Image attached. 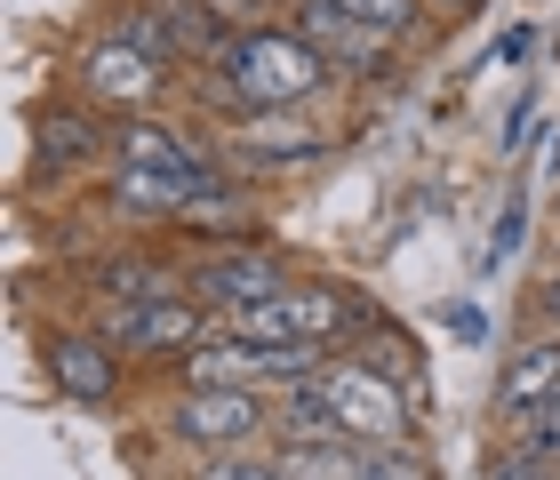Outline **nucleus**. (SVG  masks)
I'll return each mask as SVG.
<instances>
[{
  "label": "nucleus",
  "instance_id": "14",
  "mask_svg": "<svg viewBox=\"0 0 560 480\" xmlns=\"http://www.w3.org/2000/svg\"><path fill=\"white\" fill-rule=\"evenodd\" d=\"M352 352H361L369 368H385L393 385H409V393L424 400V352H417V337H409L400 320H385V313H376V328H369V337L352 344Z\"/></svg>",
  "mask_w": 560,
  "mask_h": 480
},
{
  "label": "nucleus",
  "instance_id": "22",
  "mask_svg": "<svg viewBox=\"0 0 560 480\" xmlns=\"http://www.w3.org/2000/svg\"><path fill=\"white\" fill-rule=\"evenodd\" d=\"M528 137H537V96H513V113H504V161H521Z\"/></svg>",
  "mask_w": 560,
  "mask_h": 480
},
{
  "label": "nucleus",
  "instance_id": "1",
  "mask_svg": "<svg viewBox=\"0 0 560 480\" xmlns=\"http://www.w3.org/2000/svg\"><path fill=\"white\" fill-rule=\"evenodd\" d=\"M185 81L217 105V120H257V113H296V105H313V96H328L337 72H328V57L280 16V24H257V33H233L224 65L217 72H185Z\"/></svg>",
  "mask_w": 560,
  "mask_h": 480
},
{
  "label": "nucleus",
  "instance_id": "12",
  "mask_svg": "<svg viewBox=\"0 0 560 480\" xmlns=\"http://www.w3.org/2000/svg\"><path fill=\"white\" fill-rule=\"evenodd\" d=\"M81 289L96 305H152V296H192L185 289V257H161V248H113L81 272Z\"/></svg>",
  "mask_w": 560,
  "mask_h": 480
},
{
  "label": "nucleus",
  "instance_id": "20",
  "mask_svg": "<svg viewBox=\"0 0 560 480\" xmlns=\"http://www.w3.org/2000/svg\"><path fill=\"white\" fill-rule=\"evenodd\" d=\"M361 480H441L432 457L409 441V448H361Z\"/></svg>",
  "mask_w": 560,
  "mask_h": 480
},
{
  "label": "nucleus",
  "instance_id": "13",
  "mask_svg": "<svg viewBox=\"0 0 560 480\" xmlns=\"http://www.w3.org/2000/svg\"><path fill=\"white\" fill-rule=\"evenodd\" d=\"M272 441H296V448H328V441H345V424H337V409H328L320 376H313V385L272 393Z\"/></svg>",
  "mask_w": 560,
  "mask_h": 480
},
{
  "label": "nucleus",
  "instance_id": "11",
  "mask_svg": "<svg viewBox=\"0 0 560 480\" xmlns=\"http://www.w3.org/2000/svg\"><path fill=\"white\" fill-rule=\"evenodd\" d=\"M545 400H560V328L537 320L513 352H504V368L489 385V409H497V424H513L528 409H545Z\"/></svg>",
  "mask_w": 560,
  "mask_h": 480
},
{
  "label": "nucleus",
  "instance_id": "6",
  "mask_svg": "<svg viewBox=\"0 0 560 480\" xmlns=\"http://www.w3.org/2000/svg\"><path fill=\"white\" fill-rule=\"evenodd\" d=\"M224 161H233L248 185H272V176H296V168H313L337 153V129H320V120H304V113H257V120H224Z\"/></svg>",
  "mask_w": 560,
  "mask_h": 480
},
{
  "label": "nucleus",
  "instance_id": "26",
  "mask_svg": "<svg viewBox=\"0 0 560 480\" xmlns=\"http://www.w3.org/2000/svg\"><path fill=\"white\" fill-rule=\"evenodd\" d=\"M424 9L441 16V24H465V16H480V9H489V0H424Z\"/></svg>",
  "mask_w": 560,
  "mask_h": 480
},
{
  "label": "nucleus",
  "instance_id": "17",
  "mask_svg": "<svg viewBox=\"0 0 560 480\" xmlns=\"http://www.w3.org/2000/svg\"><path fill=\"white\" fill-rule=\"evenodd\" d=\"M176 480H289L272 448H233V457H192Z\"/></svg>",
  "mask_w": 560,
  "mask_h": 480
},
{
  "label": "nucleus",
  "instance_id": "18",
  "mask_svg": "<svg viewBox=\"0 0 560 480\" xmlns=\"http://www.w3.org/2000/svg\"><path fill=\"white\" fill-rule=\"evenodd\" d=\"M513 433V457H537V465H560V400H545V409H528L504 424Z\"/></svg>",
  "mask_w": 560,
  "mask_h": 480
},
{
  "label": "nucleus",
  "instance_id": "9",
  "mask_svg": "<svg viewBox=\"0 0 560 480\" xmlns=\"http://www.w3.org/2000/svg\"><path fill=\"white\" fill-rule=\"evenodd\" d=\"M72 65H81L89 105H105V113H144L152 96L176 81L161 57H144V48L120 33V24H113V33H96V40H81V57H72Z\"/></svg>",
  "mask_w": 560,
  "mask_h": 480
},
{
  "label": "nucleus",
  "instance_id": "23",
  "mask_svg": "<svg viewBox=\"0 0 560 480\" xmlns=\"http://www.w3.org/2000/svg\"><path fill=\"white\" fill-rule=\"evenodd\" d=\"M480 480H560V465H537V457H513V448H504Z\"/></svg>",
  "mask_w": 560,
  "mask_h": 480
},
{
  "label": "nucleus",
  "instance_id": "8",
  "mask_svg": "<svg viewBox=\"0 0 560 480\" xmlns=\"http://www.w3.org/2000/svg\"><path fill=\"white\" fill-rule=\"evenodd\" d=\"M40 376L72 409H113V400L129 393V352L105 344L96 328H48L40 337Z\"/></svg>",
  "mask_w": 560,
  "mask_h": 480
},
{
  "label": "nucleus",
  "instance_id": "2",
  "mask_svg": "<svg viewBox=\"0 0 560 480\" xmlns=\"http://www.w3.org/2000/svg\"><path fill=\"white\" fill-rule=\"evenodd\" d=\"M304 272H296V257L289 248H272V241H209V248H192L185 257V289L209 305L217 320H233V313H248V305H272L280 289H296Z\"/></svg>",
  "mask_w": 560,
  "mask_h": 480
},
{
  "label": "nucleus",
  "instance_id": "10",
  "mask_svg": "<svg viewBox=\"0 0 560 480\" xmlns=\"http://www.w3.org/2000/svg\"><path fill=\"white\" fill-rule=\"evenodd\" d=\"M89 161H113V120L105 105H40L33 113V176H81Z\"/></svg>",
  "mask_w": 560,
  "mask_h": 480
},
{
  "label": "nucleus",
  "instance_id": "24",
  "mask_svg": "<svg viewBox=\"0 0 560 480\" xmlns=\"http://www.w3.org/2000/svg\"><path fill=\"white\" fill-rule=\"evenodd\" d=\"M537 57V24H504V40H497V65H528Z\"/></svg>",
  "mask_w": 560,
  "mask_h": 480
},
{
  "label": "nucleus",
  "instance_id": "15",
  "mask_svg": "<svg viewBox=\"0 0 560 480\" xmlns=\"http://www.w3.org/2000/svg\"><path fill=\"white\" fill-rule=\"evenodd\" d=\"M272 457L289 480H361V441H328V448H296V441H272Z\"/></svg>",
  "mask_w": 560,
  "mask_h": 480
},
{
  "label": "nucleus",
  "instance_id": "25",
  "mask_svg": "<svg viewBox=\"0 0 560 480\" xmlns=\"http://www.w3.org/2000/svg\"><path fill=\"white\" fill-rule=\"evenodd\" d=\"M537 320H545V328H560V265L537 281Z\"/></svg>",
  "mask_w": 560,
  "mask_h": 480
},
{
  "label": "nucleus",
  "instance_id": "27",
  "mask_svg": "<svg viewBox=\"0 0 560 480\" xmlns=\"http://www.w3.org/2000/svg\"><path fill=\"white\" fill-rule=\"evenodd\" d=\"M448 328H456V337H465V344H480V337H489V320H480V313H472V305H465V313H456V320H448Z\"/></svg>",
  "mask_w": 560,
  "mask_h": 480
},
{
  "label": "nucleus",
  "instance_id": "28",
  "mask_svg": "<svg viewBox=\"0 0 560 480\" xmlns=\"http://www.w3.org/2000/svg\"><path fill=\"white\" fill-rule=\"evenodd\" d=\"M272 9H296V0H272Z\"/></svg>",
  "mask_w": 560,
  "mask_h": 480
},
{
  "label": "nucleus",
  "instance_id": "5",
  "mask_svg": "<svg viewBox=\"0 0 560 480\" xmlns=\"http://www.w3.org/2000/svg\"><path fill=\"white\" fill-rule=\"evenodd\" d=\"M289 24L320 48L328 72H337V89H352V96L385 89L393 72H400V40L376 33V24H361V16H345V9H328V0H296Z\"/></svg>",
  "mask_w": 560,
  "mask_h": 480
},
{
  "label": "nucleus",
  "instance_id": "19",
  "mask_svg": "<svg viewBox=\"0 0 560 480\" xmlns=\"http://www.w3.org/2000/svg\"><path fill=\"white\" fill-rule=\"evenodd\" d=\"M521 241H528V192L513 185V192H504V209H497V224H489V248H480V272H497L504 257H521Z\"/></svg>",
  "mask_w": 560,
  "mask_h": 480
},
{
  "label": "nucleus",
  "instance_id": "16",
  "mask_svg": "<svg viewBox=\"0 0 560 480\" xmlns=\"http://www.w3.org/2000/svg\"><path fill=\"white\" fill-rule=\"evenodd\" d=\"M328 9H345V16H361V24H376V33H393L400 48H409L424 24H441L424 9V0H328Z\"/></svg>",
  "mask_w": 560,
  "mask_h": 480
},
{
  "label": "nucleus",
  "instance_id": "21",
  "mask_svg": "<svg viewBox=\"0 0 560 480\" xmlns=\"http://www.w3.org/2000/svg\"><path fill=\"white\" fill-rule=\"evenodd\" d=\"M209 9L233 24V33H257V24H280L289 9H272V0H209Z\"/></svg>",
  "mask_w": 560,
  "mask_h": 480
},
{
  "label": "nucleus",
  "instance_id": "7",
  "mask_svg": "<svg viewBox=\"0 0 560 480\" xmlns=\"http://www.w3.org/2000/svg\"><path fill=\"white\" fill-rule=\"evenodd\" d=\"M217 313L200 305V296H152V305H96V337L120 344L129 361H185L192 344H209Z\"/></svg>",
  "mask_w": 560,
  "mask_h": 480
},
{
  "label": "nucleus",
  "instance_id": "3",
  "mask_svg": "<svg viewBox=\"0 0 560 480\" xmlns=\"http://www.w3.org/2000/svg\"><path fill=\"white\" fill-rule=\"evenodd\" d=\"M320 393H328V409H337L345 441H361V448H409L417 441L424 400L409 385H393L385 368H369L361 352H337V361L320 368Z\"/></svg>",
  "mask_w": 560,
  "mask_h": 480
},
{
  "label": "nucleus",
  "instance_id": "4",
  "mask_svg": "<svg viewBox=\"0 0 560 480\" xmlns=\"http://www.w3.org/2000/svg\"><path fill=\"white\" fill-rule=\"evenodd\" d=\"M161 433L192 457H233V448H272V393H200L185 385L161 409Z\"/></svg>",
  "mask_w": 560,
  "mask_h": 480
}]
</instances>
